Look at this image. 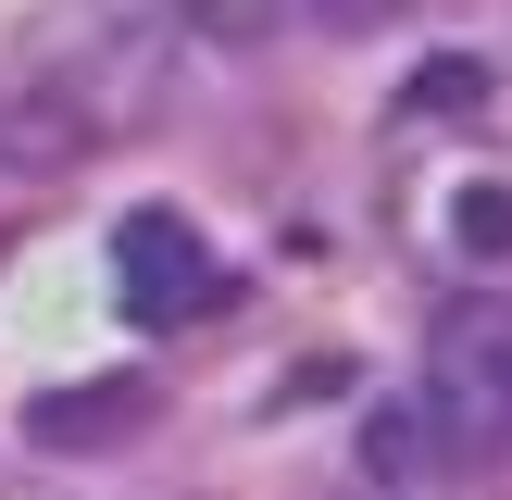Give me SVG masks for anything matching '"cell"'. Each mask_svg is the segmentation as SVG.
<instances>
[{"instance_id":"6","label":"cell","mask_w":512,"mask_h":500,"mask_svg":"<svg viewBox=\"0 0 512 500\" xmlns=\"http://www.w3.org/2000/svg\"><path fill=\"white\" fill-rule=\"evenodd\" d=\"M463 238L475 250H512V188H463Z\"/></svg>"},{"instance_id":"3","label":"cell","mask_w":512,"mask_h":500,"mask_svg":"<svg viewBox=\"0 0 512 500\" xmlns=\"http://www.w3.org/2000/svg\"><path fill=\"white\" fill-rule=\"evenodd\" d=\"M438 463H450V438H438L425 400H388V413L363 425V475H375V488H425Z\"/></svg>"},{"instance_id":"2","label":"cell","mask_w":512,"mask_h":500,"mask_svg":"<svg viewBox=\"0 0 512 500\" xmlns=\"http://www.w3.org/2000/svg\"><path fill=\"white\" fill-rule=\"evenodd\" d=\"M113 263H125V313H150V325H213L225 313V263L200 250L188 213H138L113 238Z\"/></svg>"},{"instance_id":"1","label":"cell","mask_w":512,"mask_h":500,"mask_svg":"<svg viewBox=\"0 0 512 500\" xmlns=\"http://www.w3.org/2000/svg\"><path fill=\"white\" fill-rule=\"evenodd\" d=\"M425 413H438L450 463H488L512 450V300H450L438 338H425Z\"/></svg>"},{"instance_id":"4","label":"cell","mask_w":512,"mask_h":500,"mask_svg":"<svg viewBox=\"0 0 512 500\" xmlns=\"http://www.w3.org/2000/svg\"><path fill=\"white\" fill-rule=\"evenodd\" d=\"M400 100H413L425 125H463V113H488V63H475V50H450V63H425Z\"/></svg>"},{"instance_id":"5","label":"cell","mask_w":512,"mask_h":500,"mask_svg":"<svg viewBox=\"0 0 512 500\" xmlns=\"http://www.w3.org/2000/svg\"><path fill=\"white\" fill-rule=\"evenodd\" d=\"M275 13H288V0H175V25H188V38H225V50L275 38Z\"/></svg>"}]
</instances>
